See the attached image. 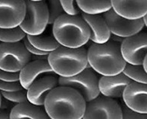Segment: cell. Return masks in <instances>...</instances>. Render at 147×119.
Masks as SVG:
<instances>
[{"mask_svg":"<svg viewBox=\"0 0 147 119\" xmlns=\"http://www.w3.org/2000/svg\"><path fill=\"white\" fill-rule=\"evenodd\" d=\"M132 82L123 72L112 76H101L99 80V92L102 95L109 98H123L125 89Z\"/></svg>","mask_w":147,"mask_h":119,"instance_id":"5bb4252c","label":"cell"},{"mask_svg":"<svg viewBox=\"0 0 147 119\" xmlns=\"http://www.w3.org/2000/svg\"><path fill=\"white\" fill-rule=\"evenodd\" d=\"M82 13L88 15L103 14L112 8L111 1H76Z\"/></svg>","mask_w":147,"mask_h":119,"instance_id":"ffe728a7","label":"cell"},{"mask_svg":"<svg viewBox=\"0 0 147 119\" xmlns=\"http://www.w3.org/2000/svg\"><path fill=\"white\" fill-rule=\"evenodd\" d=\"M81 16L90 29V40L97 44H102L109 41L111 33L102 14L88 15L82 13Z\"/></svg>","mask_w":147,"mask_h":119,"instance_id":"2e32d148","label":"cell"},{"mask_svg":"<svg viewBox=\"0 0 147 119\" xmlns=\"http://www.w3.org/2000/svg\"><path fill=\"white\" fill-rule=\"evenodd\" d=\"M11 119H49L44 107L30 102L15 105L11 111Z\"/></svg>","mask_w":147,"mask_h":119,"instance_id":"ac0fdd59","label":"cell"},{"mask_svg":"<svg viewBox=\"0 0 147 119\" xmlns=\"http://www.w3.org/2000/svg\"><path fill=\"white\" fill-rule=\"evenodd\" d=\"M27 38L35 48L44 52L50 53L61 46L52 31H49L47 29L38 35H27Z\"/></svg>","mask_w":147,"mask_h":119,"instance_id":"d6986e66","label":"cell"},{"mask_svg":"<svg viewBox=\"0 0 147 119\" xmlns=\"http://www.w3.org/2000/svg\"><path fill=\"white\" fill-rule=\"evenodd\" d=\"M24 88L21 85L20 82H5L0 80V92H11L20 91Z\"/></svg>","mask_w":147,"mask_h":119,"instance_id":"4316f807","label":"cell"},{"mask_svg":"<svg viewBox=\"0 0 147 119\" xmlns=\"http://www.w3.org/2000/svg\"><path fill=\"white\" fill-rule=\"evenodd\" d=\"M102 16L111 33L124 39L140 33L145 27L143 19L138 20L127 19L120 17L112 8L103 13Z\"/></svg>","mask_w":147,"mask_h":119,"instance_id":"9c48e42d","label":"cell"},{"mask_svg":"<svg viewBox=\"0 0 147 119\" xmlns=\"http://www.w3.org/2000/svg\"><path fill=\"white\" fill-rule=\"evenodd\" d=\"M121 52L127 63L143 65L147 55V31L125 38L121 44Z\"/></svg>","mask_w":147,"mask_h":119,"instance_id":"30bf717a","label":"cell"},{"mask_svg":"<svg viewBox=\"0 0 147 119\" xmlns=\"http://www.w3.org/2000/svg\"><path fill=\"white\" fill-rule=\"evenodd\" d=\"M64 13L69 16H79L82 11L79 9L76 1H61Z\"/></svg>","mask_w":147,"mask_h":119,"instance_id":"484cf974","label":"cell"},{"mask_svg":"<svg viewBox=\"0 0 147 119\" xmlns=\"http://www.w3.org/2000/svg\"><path fill=\"white\" fill-rule=\"evenodd\" d=\"M2 96L1 95V92H0V110H1V104H2Z\"/></svg>","mask_w":147,"mask_h":119,"instance_id":"836d02e7","label":"cell"},{"mask_svg":"<svg viewBox=\"0 0 147 119\" xmlns=\"http://www.w3.org/2000/svg\"><path fill=\"white\" fill-rule=\"evenodd\" d=\"M88 64L102 76L122 73L126 62L121 52V45L109 40L102 44L92 43L88 49Z\"/></svg>","mask_w":147,"mask_h":119,"instance_id":"7a4b0ae2","label":"cell"},{"mask_svg":"<svg viewBox=\"0 0 147 119\" xmlns=\"http://www.w3.org/2000/svg\"><path fill=\"white\" fill-rule=\"evenodd\" d=\"M143 66H144V69H145V70L146 71V72H147V55H146V57L145 60H144V64H143Z\"/></svg>","mask_w":147,"mask_h":119,"instance_id":"1f68e13d","label":"cell"},{"mask_svg":"<svg viewBox=\"0 0 147 119\" xmlns=\"http://www.w3.org/2000/svg\"><path fill=\"white\" fill-rule=\"evenodd\" d=\"M99 78L97 73L88 64V67L79 74L69 78L59 77L60 86L75 89L84 99L86 103L96 98L101 95L99 88Z\"/></svg>","mask_w":147,"mask_h":119,"instance_id":"5b68a950","label":"cell"},{"mask_svg":"<svg viewBox=\"0 0 147 119\" xmlns=\"http://www.w3.org/2000/svg\"><path fill=\"white\" fill-rule=\"evenodd\" d=\"M47 4L49 13L48 24L52 25L58 17L64 14V11L62 7L61 1L59 0H48L46 1Z\"/></svg>","mask_w":147,"mask_h":119,"instance_id":"603a6c76","label":"cell"},{"mask_svg":"<svg viewBox=\"0 0 147 119\" xmlns=\"http://www.w3.org/2000/svg\"><path fill=\"white\" fill-rule=\"evenodd\" d=\"M32 54L21 42L0 43V69L17 72L32 61Z\"/></svg>","mask_w":147,"mask_h":119,"instance_id":"52a82bcc","label":"cell"},{"mask_svg":"<svg viewBox=\"0 0 147 119\" xmlns=\"http://www.w3.org/2000/svg\"><path fill=\"white\" fill-rule=\"evenodd\" d=\"M0 80L5 82L20 81V72H11L0 69Z\"/></svg>","mask_w":147,"mask_h":119,"instance_id":"83f0119b","label":"cell"},{"mask_svg":"<svg viewBox=\"0 0 147 119\" xmlns=\"http://www.w3.org/2000/svg\"><path fill=\"white\" fill-rule=\"evenodd\" d=\"M47 75H57L52 71L48 59L32 60L20 72V82L28 90L36 80Z\"/></svg>","mask_w":147,"mask_h":119,"instance_id":"4fadbf2b","label":"cell"},{"mask_svg":"<svg viewBox=\"0 0 147 119\" xmlns=\"http://www.w3.org/2000/svg\"><path fill=\"white\" fill-rule=\"evenodd\" d=\"M82 119H122L121 106L114 99L100 95L86 104Z\"/></svg>","mask_w":147,"mask_h":119,"instance_id":"ba28073f","label":"cell"},{"mask_svg":"<svg viewBox=\"0 0 147 119\" xmlns=\"http://www.w3.org/2000/svg\"><path fill=\"white\" fill-rule=\"evenodd\" d=\"M49 13L46 1H26V14L20 27L26 35H38L47 29Z\"/></svg>","mask_w":147,"mask_h":119,"instance_id":"8992f818","label":"cell"},{"mask_svg":"<svg viewBox=\"0 0 147 119\" xmlns=\"http://www.w3.org/2000/svg\"><path fill=\"white\" fill-rule=\"evenodd\" d=\"M123 73L132 81L147 84V72L143 65H131L126 63Z\"/></svg>","mask_w":147,"mask_h":119,"instance_id":"44dd1931","label":"cell"},{"mask_svg":"<svg viewBox=\"0 0 147 119\" xmlns=\"http://www.w3.org/2000/svg\"><path fill=\"white\" fill-rule=\"evenodd\" d=\"M58 75H47L36 80L27 90L28 102L36 106H44L47 96L59 86Z\"/></svg>","mask_w":147,"mask_h":119,"instance_id":"7c38bea8","label":"cell"},{"mask_svg":"<svg viewBox=\"0 0 147 119\" xmlns=\"http://www.w3.org/2000/svg\"><path fill=\"white\" fill-rule=\"evenodd\" d=\"M52 33L59 44L70 48L84 47L90 40L88 25L79 16L63 14L52 25Z\"/></svg>","mask_w":147,"mask_h":119,"instance_id":"3957f363","label":"cell"},{"mask_svg":"<svg viewBox=\"0 0 147 119\" xmlns=\"http://www.w3.org/2000/svg\"><path fill=\"white\" fill-rule=\"evenodd\" d=\"M49 119H51V118H49Z\"/></svg>","mask_w":147,"mask_h":119,"instance_id":"e575fe53","label":"cell"},{"mask_svg":"<svg viewBox=\"0 0 147 119\" xmlns=\"http://www.w3.org/2000/svg\"><path fill=\"white\" fill-rule=\"evenodd\" d=\"M48 62L58 77L69 78L79 74L88 67V49L61 46L50 52Z\"/></svg>","mask_w":147,"mask_h":119,"instance_id":"277c9868","label":"cell"},{"mask_svg":"<svg viewBox=\"0 0 147 119\" xmlns=\"http://www.w3.org/2000/svg\"><path fill=\"white\" fill-rule=\"evenodd\" d=\"M0 92L2 98L10 102L13 103L15 105L28 102L27 89H23L20 91L11 92Z\"/></svg>","mask_w":147,"mask_h":119,"instance_id":"cb8c5ba5","label":"cell"},{"mask_svg":"<svg viewBox=\"0 0 147 119\" xmlns=\"http://www.w3.org/2000/svg\"><path fill=\"white\" fill-rule=\"evenodd\" d=\"M144 19V25H145V26L146 27V28H147V14L144 17V19Z\"/></svg>","mask_w":147,"mask_h":119,"instance_id":"d6a6232c","label":"cell"},{"mask_svg":"<svg viewBox=\"0 0 147 119\" xmlns=\"http://www.w3.org/2000/svg\"><path fill=\"white\" fill-rule=\"evenodd\" d=\"M122 109V119H147V114L139 113L129 109L123 101L120 104Z\"/></svg>","mask_w":147,"mask_h":119,"instance_id":"d4e9b609","label":"cell"},{"mask_svg":"<svg viewBox=\"0 0 147 119\" xmlns=\"http://www.w3.org/2000/svg\"><path fill=\"white\" fill-rule=\"evenodd\" d=\"M11 110H0V119H11Z\"/></svg>","mask_w":147,"mask_h":119,"instance_id":"f546056e","label":"cell"},{"mask_svg":"<svg viewBox=\"0 0 147 119\" xmlns=\"http://www.w3.org/2000/svg\"><path fill=\"white\" fill-rule=\"evenodd\" d=\"M123 101L131 110L147 114V84L131 82L124 91Z\"/></svg>","mask_w":147,"mask_h":119,"instance_id":"9a60e30c","label":"cell"},{"mask_svg":"<svg viewBox=\"0 0 147 119\" xmlns=\"http://www.w3.org/2000/svg\"><path fill=\"white\" fill-rule=\"evenodd\" d=\"M86 104L75 89L59 86L48 95L44 109L51 119H82Z\"/></svg>","mask_w":147,"mask_h":119,"instance_id":"6da1fadb","label":"cell"},{"mask_svg":"<svg viewBox=\"0 0 147 119\" xmlns=\"http://www.w3.org/2000/svg\"><path fill=\"white\" fill-rule=\"evenodd\" d=\"M109 40L112 41V42H114V43H117V44L121 45L122 43L123 42V40H124V38H122V37H118V36L114 35V34H112L111 33V35L110 39H109Z\"/></svg>","mask_w":147,"mask_h":119,"instance_id":"4dcf8cb0","label":"cell"},{"mask_svg":"<svg viewBox=\"0 0 147 119\" xmlns=\"http://www.w3.org/2000/svg\"><path fill=\"white\" fill-rule=\"evenodd\" d=\"M112 9L130 20L144 19L147 14V1H111Z\"/></svg>","mask_w":147,"mask_h":119,"instance_id":"e0dca14e","label":"cell"},{"mask_svg":"<svg viewBox=\"0 0 147 119\" xmlns=\"http://www.w3.org/2000/svg\"><path fill=\"white\" fill-rule=\"evenodd\" d=\"M26 14V1H0V28H13L20 25Z\"/></svg>","mask_w":147,"mask_h":119,"instance_id":"8fae6325","label":"cell"},{"mask_svg":"<svg viewBox=\"0 0 147 119\" xmlns=\"http://www.w3.org/2000/svg\"><path fill=\"white\" fill-rule=\"evenodd\" d=\"M20 26L13 28H0V42L5 43H12L21 42L26 37Z\"/></svg>","mask_w":147,"mask_h":119,"instance_id":"7402d4cb","label":"cell"},{"mask_svg":"<svg viewBox=\"0 0 147 119\" xmlns=\"http://www.w3.org/2000/svg\"><path fill=\"white\" fill-rule=\"evenodd\" d=\"M22 43L24 44L25 47L26 48V49L28 50V51L29 52L30 54L32 55H36V56H48L49 54V53L48 52H44L42 51L37 49V48L34 46L32 43H30L29 40L27 38V36L25 37L24 39H22Z\"/></svg>","mask_w":147,"mask_h":119,"instance_id":"f1b7e54d","label":"cell"}]
</instances>
